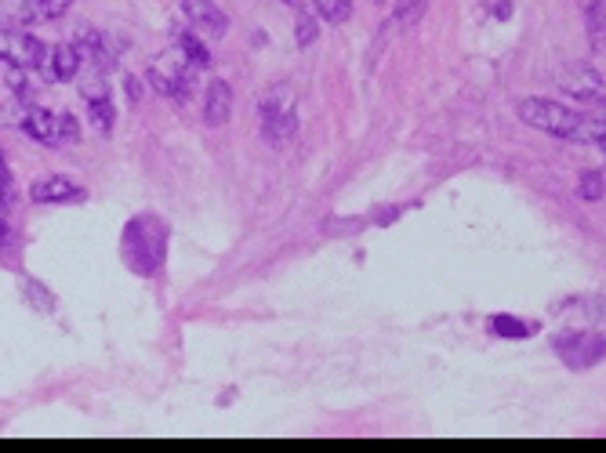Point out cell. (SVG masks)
Masks as SVG:
<instances>
[{"instance_id": "6da1fadb", "label": "cell", "mask_w": 606, "mask_h": 453, "mask_svg": "<svg viewBox=\"0 0 606 453\" xmlns=\"http://www.w3.org/2000/svg\"><path fill=\"white\" fill-rule=\"evenodd\" d=\"M519 120L530 127H538L545 135H556V138H567V142H585L592 145V138L606 127H599L596 120L588 113H577L570 106H559L552 98H523L516 106Z\"/></svg>"}, {"instance_id": "7a4b0ae2", "label": "cell", "mask_w": 606, "mask_h": 453, "mask_svg": "<svg viewBox=\"0 0 606 453\" xmlns=\"http://www.w3.org/2000/svg\"><path fill=\"white\" fill-rule=\"evenodd\" d=\"M556 352L570 370H588L606 359V338L596 330H567L556 338Z\"/></svg>"}, {"instance_id": "3957f363", "label": "cell", "mask_w": 606, "mask_h": 453, "mask_svg": "<svg viewBox=\"0 0 606 453\" xmlns=\"http://www.w3.org/2000/svg\"><path fill=\"white\" fill-rule=\"evenodd\" d=\"M4 62H15L22 69H37L48 62V48L40 44V37L33 33H4Z\"/></svg>"}, {"instance_id": "277c9868", "label": "cell", "mask_w": 606, "mask_h": 453, "mask_svg": "<svg viewBox=\"0 0 606 453\" xmlns=\"http://www.w3.org/2000/svg\"><path fill=\"white\" fill-rule=\"evenodd\" d=\"M80 66H84V51H80V44H55V48L48 51L44 73H48V80L66 84V80H77Z\"/></svg>"}, {"instance_id": "5b68a950", "label": "cell", "mask_w": 606, "mask_h": 453, "mask_svg": "<svg viewBox=\"0 0 606 453\" xmlns=\"http://www.w3.org/2000/svg\"><path fill=\"white\" fill-rule=\"evenodd\" d=\"M30 196L37 203H77L84 200V189H80L73 178H62V174H48V178H40L37 185L30 189Z\"/></svg>"}, {"instance_id": "8992f818", "label": "cell", "mask_w": 606, "mask_h": 453, "mask_svg": "<svg viewBox=\"0 0 606 453\" xmlns=\"http://www.w3.org/2000/svg\"><path fill=\"white\" fill-rule=\"evenodd\" d=\"M182 11H186V19L193 22L204 37H225V29H229V19H225L211 0H182Z\"/></svg>"}, {"instance_id": "52a82bcc", "label": "cell", "mask_w": 606, "mask_h": 453, "mask_svg": "<svg viewBox=\"0 0 606 453\" xmlns=\"http://www.w3.org/2000/svg\"><path fill=\"white\" fill-rule=\"evenodd\" d=\"M262 135H265V142H273L284 149V145H291V138L298 135V120H294V113H287V109H276L273 102H265Z\"/></svg>"}, {"instance_id": "ba28073f", "label": "cell", "mask_w": 606, "mask_h": 453, "mask_svg": "<svg viewBox=\"0 0 606 453\" xmlns=\"http://www.w3.org/2000/svg\"><path fill=\"white\" fill-rule=\"evenodd\" d=\"M559 87L567 91V95H574V98H592V95H599L603 91V80H599V73L596 69H588V66H567L563 73H559Z\"/></svg>"}, {"instance_id": "9c48e42d", "label": "cell", "mask_w": 606, "mask_h": 453, "mask_svg": "<svg viewBox=\"0 0 606 453\" xmlns=\"http://www.w3.org/2000/svg\"><path fill=\"white\" fill-rule=\"evenodd\" d=\"M229 113H233V91L225 80H211L204 87V120L211 127L229 124Z\"/></svg>"}, {"instance_id": "30bf717a", "label": "cell", "mask_w": 606, "mask_h": 453, "mask_svg": "<svg viewBox=\"0 0 606 453\" xmlns=\"http://www.w3.org/2000/svg\"><path fill=\"white\" fill-rule=\"evenodd\" d=\"M19 127L26 131L30 138H37V142H44V145H55L59 142V116L55 113H48V109H30V113H22V120H19Z\"/></svg>"}, {"instance_id": "8fae6325", "label": "cell", "mask_w": 606, "mask_h": 453, "mask_svg": "<svg viewBox=\"0 0 606 453\" xmlns=\"http://www.w3.org/2000/svg\"><path fill=\"white\" fill-rule=\"evenodd\" d=\"M490 330L498 338H530V334H538V323H527L519 316H490Z\"/></svg>"}, {"instance_id": "7c38bea8", "label": "cell", "mask_w": 606, "mask_h": 453, "mask_svg": "<svg viewBox=\"0 0 606 453\" xmlns=\"http://www.w3.org/2000/svg\"><path fill=\"white\" fill-rule=\"evenodd\" d=\"M316 11L320 19H327L331 26H342L352 19V0H316Z\"/></svg>"}, {"instance_id": "4fadbf2b", "label": "cell", "mask_w": 606, "mask_h": 453, "mask_svg": "<svg viewBox=\"0 0 606 453\" xmlns=\"http://www.w3.org/2000/svg\"><path fill=\"white\" fill-rule=\"evenodd\" d=\"M585 19H588V33H592V40H596V44H603V40H606V4H603V0H588Z\"/></svg>"}, {"instance_id": "5bb4252c", "label": "cell", "mask_w": 606, "mask_h": 453, "mask_svg": "<svg viewBox=\"0 0 606 453\" xmlns=\"http://www.w3.org/2000/svg\"><path fill=\"white\" fill-rule=\"evenodd\" d=\"M577 196H581V200H603L606 196V185H603V174L599 171H585L581 174V182H577Z\"/></svg>"}, {"instance_id": "9a60e30c", "label": "cell", "mask_w": 606, "mask_h": 453, "mask_svg": "<svg viewBox=\"0 0 606 453\" xmlns=\"http://www.w3.org/2000/svg\"><path fill=\"white\" fill-rule=\"evenodd\" d=\"M429 0H396V8H392V22H400V26H414L421 19V11H425Z\"/></svg>"}, {"instance_id": "2e32d148", "label": "cell", "mask_w": 606, "mask_h": 453, "mask_svg": "<svg viewBox=\"0 0 606 453\" xmlns=\"http://www.w3.org/2000/svg\"><path fill=\"white\" fill-rule=\"evenodd\" d=\"M73 4V0H37L30 11H26V19H37V22H44V19H59V15H66V8Z\"/></svg>"}, {"instance_id": "e0dca14e", "label": "cell", "mask_w": 606, "mask_h": 453, "mask_svg": "<svg viewBox=\"0 0 606 453\" xmlns=\"http://www.w3.org/2000/svg\"><path fill=\"white\" fill-rule=\"evenodd\" d=\"M178 44H182V51H186V58L193 62L196 69H207V66H211V51H207L204 44H200V40L193 37V33H182V40H178Z\"/></svg>"}, {"instance_id": "ac0fdd59", "label": "cell", "mask_w": 606, "mask_h": 453, "mask_svg": "<svg viewBox=\"0 0 606 453\" xmlns=\"http://www.w3.org/2000/svg\"><path fill=\"white\" fill-rule=\"evenodd\" d=\"M316 33H320V22L309 15V8H302L298 11V19H294V40L305 48V44H313L316 40Z\"/></svg>"}, {"instance_id": "d6986e66", "label": "cell", "mask_w": 606, "mask_h": 453, "mask_svg": "<svg viewBox=\"0 0 606 453\" xmlns=\"http://www.w3.org/2000/svg\"><path fill=\"white\" fill-rule=\"evenodd\" d=\"M88 109H91V120L98 124V131H109V127H113V106H109V98L88 102Z\"/></svg>"}, {"instance_id": "ffe728a7", "label": "cell", "mask_w": 606, "mask_h": 453, "mask_svg": "<svg viewBox=\"0 0 606 453\" xmlns=\"http://www.w3.org/2000/svg\"><path fill=\"white\" fill-rule=\"evenodd\" d=\"M585 113L596 120L599 127H606V95L599 91V95H592V98H585Z\"/></svg>"}, {"instance_id": "44dd1931", "label": "cell", "mask_w": 606, "mask_h": 453, "mask_svg": "<svg viewBox=\"0 0 606 453\" xmlns=\"http://www.w3.org/2000/svg\"><path fill=\"white\" fill-rule=\"evenodd\" d=\"M77 138H80L77 116L59 113V142H77Z\"/></svg>"}, {"instance_id": "7402d4cb", "label": "cell", "mask_w": 606, "mask_h": 453, "mask_svg": "<svg viewBox=\"0 0 606 453\" xmlns=\"http://www.w3.org/2000/svg\"><path fill=\"white\" fill-rule=\"evenodd\" d=\"M490 4H494V15H498V19H509V15H512L509 0H490Z\"/></svg>"}, {"instance_id": "603a6c76", "label": "cell", "mask_w": 606, "mask_h": 453, "mask_svg": "<svg viewBox=\"0 0 606 453\" xmlns=\"http://www.w3.org/2000/svg\"><path fill=\"white\" fill-rule=\"evenodd\" d=\"M592 145H596L599 153H603V156H606V131H599V135H596V138H592Z\"/></svg>"}, {"instance_id": "cb8c5ba5", "label": "cell", "mask_w": 606, "mask_h": 453, "mask_svg": "<svg viewBox=\"0 0 606 453\" xmlns=\"http://www.w3.org/2000/svg\"><path fill=\"white\" fill-rule=\"evenodd\" d=\"M128 95H131V102H138V95H142V91H138V80H131V77H128Z\"/></svg>"}, {"instance_id": "d4e9b609", "label": "cell", "mask_w": 606, "mask_h": 453, "mask_svg": "<svg viewBox=\"0 0 606 453\" xmlns=\"http://www.w3.org/2000/svg\"><path fill=\"white\" fill-rule=\"evenodd\" d=\"M599 174H603V185H606V167H599Z\"/></svg>"}, {"instance_id": "484cf974", "label": "cell", "mask_w": 606, "mask_h": 453, "mask_svg": "<svg viewBox=\"0 0 606 453\" xmlns=\"http://www.w3.org/2000/svg\"><path fill=\"white\" fill-rule=\"evenodd\" d=\"M287 4H294V0H287Z\"/></svg>"}]
</instances>
